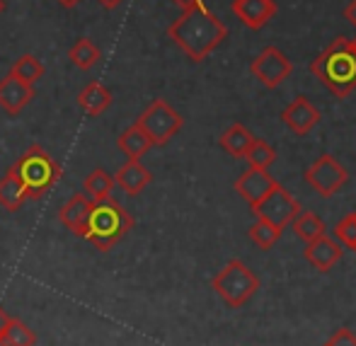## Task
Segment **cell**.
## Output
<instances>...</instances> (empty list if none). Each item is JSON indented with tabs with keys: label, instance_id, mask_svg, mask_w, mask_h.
Here are the masks:
<instances>
[{
	"label": "cell",
	"instance_id": "1",
	"mask_svg": "<svg viewBox=\"0 0 356 346\" xmlns=\"http://www.w3.org/2000/svg\"><path fill=\"white\" fill-rule=\"evenodd\" d=\"M168 37L179 47V51L194 63L209 58L228 37V27L216 17V13L204 3L184 8L182 15L168 27Z\"/></svg>",
	"mask_w": 356,
	"mask_h": 346
},
{
	"label": "cell",
	"instance_id": "2",
	"mask_svg": "<svg viewBox=\"0 0 356 346\" xmlns=\"http://www.w3.org/2000/svg\"><path fill=\"white\" fill-rule=\"evenodd\" d=\"M310 73L337 99H344L356 90V53L347 37H334L323 53L313 58Z\"/></svg>",
	"mask_w": 356,
	"mask_h": 346
},
{
	"label": "cell",
	"instance_id": "3",
	"mask_svg": "<svg viewBox=\"0 0 356 346\" xmlns=\"http://www.w3.org/2000/svg\"><path fill=\"white\" fill-rule=\"evenodd\" d=\"M134 228V218L124 206H119L114 199L92 201L90 215L85 220V228L80 238L88 240L99 252H107L114 245H119Z\"/></svg>",
	"mask_w": 356,
	"mask_h": 346
},
{
	"label": "cell",
	"instance_id": "4",
	"mask_svg": "<svg viewBox=\"0 0 356 346\" xmlns=\"http://www.w3.org/2000/svg\"><path fill=\"white\" fill-rule=\"evenodd\" d=\"M15 174L22 182L27 199H42L63 177V170L42 145H29L22 158L15 163Z\"/></svg>",
	"mask_w": 356,
	"mask_h": 346
},
{
	"label": "cell",
	"instance_id": "5",
	"mask_svg": "<svg viewBox=\"0 0 356 346\" xmlns=\"http://www.w3.org/2000/svg\"><path fill=\"white\" fill-rule=\"evenodd\" d=\"M211 288L228 308L238 310L259 290V277L240 259H230L211 279Z\"/></svg>",
	"mask_w": 356,
	"mask_h": 346
},
{
	"label": "cell",
	"instance_id": "6",
	"mask_svg": "<svg viewBox=\"0 0 356 346\" xmlns=\"http://www.w3.org/2000/svg\"><path fill=\"white\" fill-rule=\"evenodd\" d=\"M134 124L148 136L153 145H168L172 136H177V131L182 129L184 119L172 104H168L165 99L158 97L143 109L141 117Z\"/></svg>",
	"mask_w": 356,
	"mask_h": 346
},
{
	"label": "cell",
	"instance_id": "7",
	"mask_svg": "<svg viewBox=\"0 0 356 346\" xmlns=\"http://www.w3.org/2000/svg\"><path fill=\"white\" fill-rule=\"evenodd\" d=\"M305 182L315 194L330 199L349 182V172L334 155H320L308 170H305Z\"/></svg>",
	"mask_w": 356,
	"mask_h": 346
},
{
	"label": "cell",
	"instance_id": "8",
	"mask_svg": "<svg viewBox=\"0 0 356 346\" xmlns=\"http://www.w3.org/2000/svg\"><path fill=\"white\" fill-rule=\"evenodd\" d=\"M250 73L252 78H257L259 85H264L267 90H274L291 78L293 73V61L286 56L284 51H279L277 47H267L252 58L250 63Z\"/></svg>",
	"mask_w": 356,
	"mask_h": 346
},
{
	"label": "cell",
	"instance_id": "9",
	"mask_svg": "<svg viewBox=\"0 0 356 346\" xmlns=\"http://www.w3.org/2000/svg\"><path fill=\"white\" fill-rule=\"evenodd\" d=\"M252 211V215L254 218H264V220H269L272 225H277L279 230L284 233V228L286 225H291V220L298 215V211H300V204L296 201L293 197H291L289 192L279 184L277 189H274L272 194H269L267 199H264L262 204H257L254 208H250Z\"/></svg>",
	"mask_w": 356,
	"mask_h": 346
},
{
	"label": "cell",
	"instance_id": "10",
	"mask_svg": "<svg viewBox=\"0 0 356 346\" xmlns=\"http://www.w3.org/2000/svg\"><path fill=\"white\" fill-rule=\"evenodd\" d=\"M277 187H279L277 179H274L267 170H259V167H248L235 179V192H238V197L243 199L250 208L262 204Z\"/></svg>",
	"mask_w": 356,
	"mask_h": 346
},
{
	"label": "cell",
	"instance_id": "11",
	"mask_svg": "<svg viewBox=\"0 0 356 346\" xmlns=\"http://www.w3.org/2000/svg\"><path fill=\"white\" fill-rule=\"evenodd\" d=\"M279 119H282L284 126H289L293 133H298V136H308V133L318 126L320 112L308 97H303V94H300V97H296L289 107L282 109Z\"/></svg>",
	"mask_w": 356,
	"mask_h": 346
},
{
	"label": "cell",
	"instance_id": "12",
	"mask_svg": "<svg viewBox=\"0 0 356 346\" xmlns=\"http://www.w3.org/2000/svg\"><path fill=\"white\" fill-rule=\"evenodd\" d=\"M230 10L245 27L252 29V32H259L277 15V3L274 0H233Z\"/></svg>",
	"mask_w": 356,
	"mask_h": 346
},
{
	"label": "cell",
	"instance_id": "13",
	"mask_svg": "<svg viewBox=\"0 0 356 346\" xmlns=\"http://www.w3.org/2000/svg\"><path fill=\"white\" fill-rule=\"evenodd\" d=\"M32 99L34 85L22 83V80H17L10 73L0 80V109H5L10 117H17L27 104H32Z\"/></svg>",
	"mask_w": 356,
	"mask_h": 346
},
{
	"label": "cell",
	"instance_id": "14",
	"mask_svg": "<svg viewBox=\"0 0 356 346\" xmlns=\"http://www.w3.org/2000/svg\"><path fill=\"white\" fill-rule=\"evenodd\" d=\"M305 259L310 262V267H315L318 272L327 274L334 269V264L342 259V245L337 242L334 238H330V235H323V238L313 240V242L305 245L303 249Z\"/></svg>",
	"mask_w": 356,
	"mask_h": 346
},
{
	"label": "cell",
	"instance_id": "15",
	"mask_svg": "<svg viewBox=\"0 0 356 346\" xmlns=\"http://www.w3.org/2000/svg\"><path fill=\"white\" fill-rule=\"evenodd\" d=\"M150 179H153V174H150V170L145 167V165H141V160H129V163L122 165V167L117 170V174H114V184H119L129 197L141 194L150 184Z\"/></svg>",
	"mask_w": 356,
	"mask_h": 346
},
{
	"label": "cell",
	"instance_id": "16",
	"mask_svg": "<svg viewBox=\"0 0 356 346\" xmlns=\"http://www.w3.org/2000/svg\"><path fill=\"white\" fill-rule=\"evenodd\" d=\"M90 208H92V199L88 194H75V197L68 199L66 204L58 211V220L71 230L73 235H83V228H85V220L90 215Z\"/></svg>",
	"mask_w": 356,
	"mask_h": 346
},
{
	"label": "cell",
	"instance_id": "17",
	"mask_svg": "<svg viewBox=\"0 0 356 346\" xmlns=\"http://www.w3.org/2000/svg\"><path fill=\"white\" fill-rule=\"evenodd\" d=\"M109 104H112V92H109V88H104L102 83H97V80L88 83L78 92V107L83 109L85 114H90V117L104 114L109 109Z\"/></svg>",
	"mask_w": 356,
	"mask_h": 346
},
{
	"label": "cell",
	"instance_id": "18",
	"mask_svg": "<svg viewBox=\"0 0 356 346\" xmlns=\"http://www.w3.org/2000/svg\"><path fill=\"white\" fill-rule=\"evenodd\" d=\"M252 140H254V136L248 126H243V124H230V126L220 133L218 143L230 158H245L250 145H252Z\"/></svg>",
	"mask_w": 356,
	"mask_h": 346
},
{
	"label": "cell",
	"instance_id": "19",
	"mask_svg": "<svg viewBox=\"0 0 356 346\" xmlns=\"http://www.w3.org/2000/svg\"><path fill=\"white\" fill-rule=\"evenodd\" d=\"M291 228H293L296 238H298L303 245H308V242H313V240L327 235L325 223L313 213V211H298V215L291 220Z\"/></svg>",
	"mask_w": 356,
	"mask_h": 346
},
{
	"label": "cell",
	"instance_id": "20",
	"mask_svg": "<svg viewBox=\"0 0 356 346\" xmlns=\"http://www.w3.org/2000/svg\"><path fill=\"white\" fill-rule=\"evenodd\" d=\"M117 145L129 160H141L143 155L153 148V143H150L148 136H145L136 124H131L127 131H122V136L117 138Z\"/></svg>",
	"mask_w": 356,
	"mask_h": 346
},
{
	"label": "cell",
	"instance_id": "21",
	"mask_svg": "<svg viewBox=\"0 0 356 346\" xmlns=\"http://www.w3.org/2000/svg\"><path fill=\"white\" fill-rule=\"evenodd\" d=\"M27 201V192H24L22 182L17 179L15 170H8L3 179H0V206L8 211H19Z\"/></svg>",
	"mask_w": 356,
	"mask_h": 346
},
{
	"label": "cell",
	"instance_id": "22",
	"mask_svg": "<svg viewBox=\"0 0 356 346\" xmlns=\"http://www.w3.org/2000/svg\"><path fill=\"white\" fill-rule=\"evenodd\" d=\"M85 194H88L92 201H104V199H112V189H114V177L107 172V170L97 167L88 174L83 184Z\"/></svg>",
	"mask_w": 356,
	"mask_h": 346
},
{
	"label": "cell",
	"instance_id": "23",
	"mask_svg": "<svg viewBox=\"0 0 356 346\" xmlns=\"http://www.w3.org/2000/svg\"><path fill=\"white\" fill-rule=\"evenodd\" d=\"M44 73H47V68H44L42 61H39L37 56H32V53H22V56L15 58V63L10 66V75H15V78L27 85L39 83V80L44 78Z\"/></svg>",
	"mask_w": 356,
	"mask_h": 346
},
{
	"label": "cell",
	"instance_id": "24",
	"mask_svg": "<svg viewBox=\"0 0 356 346\" xmlns=\"http://www.w3.org/2000/svg\"><path fill=\"white\" fill-rule=\"evenodd\" d=\"M68 58H71V63L75 68H80V70H90L95 66V63L99 61V49L95 47V42L92 39H88V37H83V39H78V42L71 47V51H68Z\"/></svg>",
	"mask_w": 356,
	"mask_h": 346
},
{
	"label": "cell",
	"instance_id": "25",
	"mask_svg": "<svg viewBox=\"0 0 356 346\" xmlns=\"http://www.w3.org/2000/svg\"><path fill=\"white\" fill-rule=\"evenodd\" d=\"M279 238H282V230L269 223V220L257 218L250 225V240H252L259 249H272L274 245L279 242Z\"/></svg>",
	"mask_w": 356,
	"mask_h": 346
},
{
	"label": "cell",
	"instance_id": "26",
	"mask_svg": "<svg viewBox=\"0 0 356 346\" xmlns=\"http://www.w3.org/2000/svg\"><path fill=\"white\" fill-rule=\"evenodd\" d=\"M248 163H250V167H259V170H269L274 163H277V150L272 148V145L267 143V140H262V138H254L252 140V145H250V150H248Z\"/></svg>",
	"mask_w": 356,
	"mask_h": 346
},
{
	"label": "cell",
	"instance_id": "27",
	"mask_svg": "<svg viewBox=\"0 0 356 346\" xmlns=\"http://www.w3.org/2000/svg\"><path fill=\"white\" fill-rule=\"evenodd\" d=\"M3 339L8 342V346H34L37 344V337H34L32 329H29L22 320H15V318H10Z\"/></svg>",
	"mask_w": 356,
	"mask_h": 346
},
{
	"label": "cell",
	"instance_id": "28",
	"mask_svg": "<svg viewBox=\"0 0 356 346\" xmlns=\"http://www.w3.org/2000/svg\"><path fill=\"white\" fill-rule=\"evenodd\" d=\"M332 238L337 240L342 247L356 249V213H349L347 218H342V220L334 223Z\"/></svg>",
	"mask_w": 356,
	"mask_h": 346
},
{
	"label": "cell",
	"instance_id": "29",
	"mask_svg": "<svg viewBox=\"0 0 356 346\" xmlns=\"http://www.w3.org/2000/svg\"><path fill=\"white\" fill-rule=\"evenodd\" d=\"M330 339H332L337 346H356V334L349 327H339Z\"/></svg>",
	"mask_w": 356,
	"mask_h": 346
},
{
	"label": "cell",
	"instance_id": "30",
	"mask_svg": "<svg viewBox=\"0 0 356 346\" xmlns=\"http://www.w3.org/2000/svg\"><path fill=\"white\" fill-rule=\"evenodd\" d=\"M344 19H349V24L356 27V0H352V3L344 8Z\"/></svg>",
	"mask_w": 356,
	"mask_h": 346
},
{
	"label": "cell",
	"instance_id": "31",
	"mask_svg": "<svg viewBox=\"0 0 356 346\" xmlns=\"http://www.w3.org/2000/svg\"><path fill=\"white\" fill-rule=\"evenodd\" d=\"M8 322H10V315L3 310V305H0V339H3V334H5V327H8Z\"/></svg>",
	"mask_w": 356,
	"mask_h": 346
},
{
	"label": "cell",
	"instance_id": "32",
	"mask_svg": "<svg viewBox=\"0 0 356 346\" xmlns=\"http://www.w3.org/2000/svg\"><path fill=\"white\" fill-rule=\"evenodd\" d=\"M102 8H107V10H114V8H119V5L124 3V0H97Z\"/></svg>",
	"mask_w": 356,
	"mask_h": 346
},
{
	"label": "cell",
	"instance_id": "33",
	"mask_svg": "<svg viewBox=\"0 0 356 346\" xmlns=\"http://www.w3.org/2000/svg\"><path fill=\"white\" fill-rule=\"evenodd\" d=\"M175 5H179V8H192V5H197V3H204V0H172Z\"/></svg>",
	"mask_w": 356,
	"mask_h": 346
},
{
	"label": "cell",
	"instance_id": "34",
	"mask_svg": "<svg viewBox=\"0 0 356 346\" xmlns=\"http://www.w3.org/2000/svg\"><path fill=\"white\" fill-rule=\"evenodd\" d=\"M58 5H61V8H66V10H71V8H75V5L80 3V0H56Z\"/></svg>",
	"mask_w": 356,
	"mask_h": 346
},
{
	"label": "cell",
	"instance_id": "35",
	"mask_svg": "<svg viewBox=\"0 0 356 346\" xmlns=\"http://www.w3.org/2000/svg\"><path fill=\"white\" fill-rule=\"evenodd\" d=\"M349 44H352V49H354V53H356V37H354V39H349Z\"/></svg>",
	"mask_w": 356,
	"mask_h": 346
},
{
	"label": "cell",
	"instance_id": "36",
	"mask_svg": "<svg viewBox=\"0 0 356 346\" xmlns=\"http://www.w3.org/2000/svg\"><path fill=\"white\" fill-rule=\"evenodd\" d=\"M5 13V0H0V15Z\"/></svg>",
	"mask_w": 356,
	"mask_h": 346
},
{
	"label": "cell",
	"instance_id": "37",
	"mask_svg": "<svg viewBox=\"0 0 356 346\" xmlns=\"http://www.w3.org/2000/svg\"><path fill=\"white\" fill-rule=\"evenodd\" d=\"M323 346H337V344H334V342H332V339H327V342H325Z\"/></svg>",
	"mask_w": 356,
	"mask_h": 346
},
{
	"label": "cell",
	"instance_id": "38",
	"mask_svg": "<svg viewBox=\"0 0 356 346\" xmlns=\"http://www.w3.org/2000/svg\"><path fill=\"white\" fill-rule=\"evenodd\" d=\"M0 346H8V342H5V339H0Z\"/></svg>",
	"mask_w": 356,
	"mask_h": 346
},
{
	"label": "cell",
	"instance_id": "39",
	"mask_svg": "<svg viewBox=\"0 0 356 346\" xmlns=\"http://www.w3.org/2000/svg\"><path fill=\"white\" fill-rule=\"evenodd\" d=\"M354 213H356V211H354ZM354 252H356V249H354Z\"/></svg>",
	"mask_w": 356,
	"mask_h": 346
}]
</instances>
